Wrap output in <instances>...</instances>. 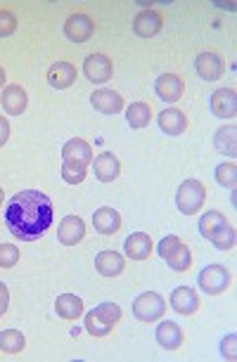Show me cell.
Returning a JSON list of instances; mask_svg holds the SVG:
<instances>
[{
    "instance_id": "23",
    "label": "cell",
    "mask_w": 237,
    "mask_h": 362,
    "mask_svg": "<svg viewBox=\"0 0 237 362\" xmlns=\"http://www.w3.org/2000/svg\"><path fill=\"white\" fill-rule=\"evenodd\" d=\"M74 81H76V66L69 64V62H57L47 69V83H50L52 88H57V90H67V88H71Z\"/></svg>"
},
{
    "instance_id": "31",
    "label": "cell",
    "mask_w": 237,
    "mask_h": 362,
    "mask_svg": "<svg viewBox=\"0 0 237 362\" xmlns=\"http://www.w3.org/2000/svg\"><path fill=\"white\" fill-rule=\"evenodd\" d=\"M88 175V168L86 166H79V163H69L64 161L62 163V180L67 185H81Z\"/></svg>"
},
{
    "instance_id": "16",
    "label": "cell",
    "mask_w": 237,
    "mask_h": 362,
    "mask_svg": "<svg viewBox=\"0 0 237 362\" xmlns=\"http://www.w3.org/2000/svg\"><path fill=\"white\" fill-rule=\"evenodd\" d=\"M124 268H126V258L117 254V251L107 249L95 256V270L103 277H119L121 272H124Z\"/></svg>"
},
{
    "instance_id": "33",
    "label": "cell",
    "mask_w": 237,
    "mask_h": 362,
    "mask_svg": "<svg viewBox=\"0 0 237 362\" xmlns=\"http://www.w3.org/2000/svg\"><path fill=\"white\" fill-rule=\"evenodd\" d=\"M19 249L15 247V244H0V268L10 270L15 268V265L19 263Z\"/></svg>"
},
{
    "instance_id": "20",
    "label": "cell",
    "mask_w": 237,
    "mask_h": 362,
    "mask_svg": "<svg viewBox=\"0 0 237 362\" xmlns=\"http://www.w3.org/2000/svg\"><path fill=\"white\" fill-rule=\"evenodd\" d=\"M0 102H3V109L10 116H19L26 112V105H29V98H26V90L22 86H8L0 95Z\"/></svg>"
},
{
    "instance_id": "2",
    "label": "cell",
    "mask_w": 237,
    "mask_h": 362,
    "mask_svg": "<svg viewBox=\"0 0 237 362\" xmlns=\"http://www.w3.org/2000/svg\"><path fill=\"white\" fill-rule=\"evenodd\" d=\"M119 320H121V308L117 303L105 300V303L95 305V308L88 313V315L83 317V325L93 337H107Z\"/></svg>"
},
{
    "instance_id": "13",
    "label": "cell",
    "mask_w": 237,
    "mask_h": 362,
    "mask_svg": "<svg viewBox=\"0 0 237 362\" xmlns=\"http://www.w3.org/2000/svg\"><path fill=\"white\" fill-rule=\"evenodd\" d=\"M83 237H86V223L79 216H67L57 225V242L64 244V247H76Z\"/></svg>"
},
{
    "instance_id": "35",
    "label": "cell",
    "mask_w": 237,
    "mask_h": 362,
    "mask_svg": "<svg viewBox=\"0 0 237 362\" xmlns=\"http://www.w3.org/2000/svg\"><path fill=\"white\" fill-rule=\"evenodd\" d=\"M221 358L235 362L237 360V334H228L221 341Z\"/></svg>"
},
{
    "instance_id": "8",
    "label": "cell",
    "mask_w": 237,
    "mask_h": 362,
    "mask_svg": "<svg viewBox=\"0 0 237 362\" xmlns=\"http://www.w3.org/2000/svg\"><path fill=\"white\" fill-rule=\"evenodd\" d=\"M209 109L219 119H235L237 116V93L233 88H219L209 98Z\"/></svg>"
},
{
    "instance_id": "24",
    "label": "cell",
    "mask_w": 237,
    "mask_h": 362,
    "mask_svg": "<svg viewBox=\"0 0 237 362\" xmlns=\"http://www.w3.org/2000/svg\"><path fill=\"white\" fill-rule=\"evenodd\" d=\"M55 310L62 320H79L83 315V300L76 293H62L55 300Z\"/></svg>"
},
{
    "instance_id": "26",
    "label": "cell",
    "mask_w": 237,
    "mask_h": 362,
    "mask_svg": "<svg viewBox=\"0 0 237 362\" xmlns=\"http://www.w3.org/2000/svg\"><path fill=\"white\" fill-rule=\"evenodd\" d=\"M164 263H166L171 270H175V272H185V270L190 268V265H192V251H190L187 244L178 242V244H175V247L164 256Z\"/></svg>"
},
{
    "instance_id": "39",
    "label": "cell",
    "mask_w": 237,
    "mask_h": 362,
    "mask_svg": "<svg viewBox=\"0 0 237 362\" xmlns=\"http://www.w3.org/2000/svg\"><path fill=\"white\" fill-rule=\"evenodd\" d=\"M3 86H5V69L0 66V88H3Z\"/></svg>"
},
{
    "instance_id": "7",
    "label": "cell",
    "mask_w": 237,
    "mask_h": 362,
    "mask_svg": "<svg viewBox=\"0 0 237 362\" xmlns=\"http://www.w3.org/2000/svg\"><path fill=\"white\" fill-rule=\"evenodd\" d=\"M83 74L91 83L100 86V83H107L114 74V66H112V59L107 57L103 52H95V54H88L83 59Z\"/></svg>"
},
{
    "instance_id": "18",
    "label": "cell",
    "mask_w": 237,
    "mask_h": 362,
    "mask_svg": "<svg viewBox=\"0 0 237 362\" xmlns=\"http://www.w3.org/2000/svg\"><path fill=\"white\" fill-rule=\"evenodd\" d=\"M62 159L69 161V163H79V166H86L88 168V163H93V149H91V145H88L86 140L71 138L69 142H64Z\"/></svg>"
},
{
    "instance_id": "14",
    "label": "cell",
    "mask_w": 237,
    "mask_h": 362,
    "mask_svg": "<svg viewBox=\"0 0 237 362\" xmlns=\"http://www.w3.org/2000/svg\"><path fill=\"white\" fill-rule=\"evenodd\" d=\"M171 308L178 315H195L200 308V296L190 286H175L171 291Z\"/></svg>"
},
{
    "instance_id": "10",
    "label": "cell",
    "mask_w": 237,
    "mask_h": 362,
    "mask_svg": "<svg viewBox=\"0 0 237 362\" xmlns=\"http://www.w3.org/2000/svg\"><path fill=\"white\" fill-rule=\"evenodd\" d=\"M195 69H197L200 78L219 81L223 74H226V64H223V57L219 52L204 50V52L197 54V59H195Z\"/></svg>"
},
{
    "instance_id": "32",
    "label": "cell",
    "mask_w": 237,
    "mask_h": 362,
    "mask_svg": "<svg viewBox=\"0 0 237 362\" xmlns=\"http://www.w3.org/2000/svg\"><path fill=\"white\" fill-rule=\"evenodd\" d=\"M216 182H219L221 187H230V189H235L237 185V166L233 161H226V163H221L219 168H216Z\"/></svg>"
},
{
    "instance_id": "9",
    "label": "cell",
    "mask_w": 237,
    "mask_h": 362,
    "mask_svg": "<svg viewBox=\"0 0 237 362\" xmlns=\"http://www.w3.org/2000/svg\"><path fill=\"white\" fill-rule=\"evenodd\" d=\"M154 93H157L159 100H164L166 105H173L183 98L185 93V83L178 74H161V76L154 81Z\"/></svg>"
},
{
    "instance_id": "25",
    "label": "cell",
    "mask_w": 237,
    "mask_h": 362,
    "mask_svg": "<svg viewBox=\"0 0 237 362\" xmlns=\"http://www.w3.org/2000/svg\"><path fill=\"white\" fill-rule=\"evenodd\" d=\"M214 145L221 154L235 159L237 156V128L235 126H223L214 135Z\"/></svg>"
},
{
    "instance_id": "28",
    "label": "cell",
    "mask_w": 237,
    "mask_h": 362,
    "mask_svg": "<svg viewBox=\"0 0 237 362\" xmlns=\"http://www.w3.org/2000/svg\"><path fill=\"white\" fill-rule=\"evenodd\" d=\"M26 346V339L24 334L19 329H5L0 332V351L8 353V355H17L22 353Z\"/></svg>"
},
{
    "instance_id": "1",
    "label": "cell",
    "mask_w": 237,
    "mask_h": 362,
    "mask_svg": "<svg viewBox=\"0 0 237 362\" xmlns=\"http://www.w3.org/2000/svg\"><path fill=\"white\" fill-rule=\"evenodd\" d=\"M55 221L50 197L38 189H22L5 206V225L10 235L22 242H36Z\"/></svg>"
},
{
    "instance_id": "15",
    "label": "cell",
    "mask_w": 237,
    "mask_h": 362,
    "mask_svg": "<svg viewBox=\"0 0 237 362\" xmlns=\"http://www.w3.org/2000/svg\"><path fill=\"white\" fill-rule=\"evenodd\" d=\"M157 124H159V128H161V133L175 138V135H183V133H185L187 119H185V114H183L180 109L168 107V109H164V112H159Z\"/></svg>"
},
{
    "instance_id": "38",
    "label": "cell",
    "mask_w": 237,
    "mask_h": 362,
    "mask_svg": "<svg viewBox=\"0 0 237 362\" xmlns=\"http://www.w3.org/2000/svg\"><path fill=\"white\" fill-rule=\"evenodd\" d=\"M10 140V121L5 116H0V147H5Z\"/></svg>"
},
{
    "instance_id": "21",
    "label": "cell",
    "mask_w": 237,
    "mask_h": 362,
    "mask_svg": "<svg viewBox=\"0 0 237 362\" xmlns=\"http://www.w3.org/2000/svg\"><path fill=\"white\" fill-rule=\"evenodd\" d=\"M154 339H157V344L164 348V351H178L183 346V329L171 320H164V322H159L157 332H154Z\"/></svg>"
},
{
    "instance_id": "40",
    "label": "cell",
    "mask_w": 237,
    "mask_h": 362,
    "mask_svg": "<svg viewBox=\"0 0 237 362\" xmlns=\"http://www.w3.org/2000/svg\"><path fill=\"white\" fill-rule=\"evenodd\" d=\"M3 202H5V192H3V187H0V206H3Z\"/></svg>"
},
{
    "instance_id": "27",
    "label": "cell",
    "mask_w": 237,
    "mask_h": 362,
    "mask_svg": "<svg viewBox=\"0 0 237 362\" xmlns=\"http://www.w3.org/2000/svg\"><path fill=\"white\" fill-rule=\"evenodd\" d=\"M126 121L131 128H145L152 121V109L147 102H133L126 107Z\"/></svg>"
},
{
    "instance_id": "17",
    "label": "cell",
    "mask_w": 237,
    "mask_h": 362,
    "mask_svg": "<svg viewBox=\"0 0 237 362\" xmlns=\"http://www.w3.org/2000/svg\"><path fill=\"white\" fill-rule=\"evenodd\" d=\"M93 170H95V177H98L100 182H114L121 173V163L112 152H103V154L95 156Z\"/></svg>"
},
{
    "instance_id": "6",
    "label": "cell",
    "mask_w": 237,
    "mask_h": 362,
    "mask_svg": "<svg viewBox=\"0 0 237 362\" xmlns=\"http://www.w3.org/2000/svg\"><path fill=\"white\" fill-rule=\"evenodd\" d=\"M62 31L71 43H88L95 33V22L86 12H74V15L67 17Z\"/></svg>"
},
{
    "instance_id": "5",
    "label": "cell",
    "mask_w": 237,
    "mask_h": 362,
    "mask_svg": "<svg viewBox=\"0 0 237 362\" xmlns=\"http://www.w3.org/2000/svg\"><path fill=\"white\" fill-rule=\"evenodd\" d=\"M230 282H233V275L228 272V268H223V265H219V263L207 265L197 277L200 289L204 293H209V296H219V293H223L228 289Z\"/></svg>"
},
{
    "instance_id": "36",
    "label": "cell",
    "mask_w": 237,
    "mask_h": 362,
    "mask_svg": "<svg viewBox=\"0 0 237 362\" xmlns=\"http://www.w3.org/2000/svg\"><path fill=\"white\" fill-rule=\"evenodd\" d=\"M178 242H180V239L175 237V235H168V237H164V239H161V242L157 244V254H159L161 258H164V256L168 254V251H171V249H173Z\"/></svg>"
},
{
    "instance_id": "19",
    "label": "cell",
    "mask_w": 237,
    "mask_h": 362,
    "mask_svg": "<svg viewBox=\"0 0 237 362\" xmlns=\"http://www.w3.org/2000/svg\"><path fill=\"white\" fill-rule=\"evenodd\" d=\"M124 251L133 261H145V258H150L152 254V237L145 235V232H133V235L126 237Z\"/></svg>"
},
{
    "instance_id": "12",
    "label": "cell",
    "mask_w": 237,
    "mask_h": 362,
    "mask_svg": "<svg viewBox=\"0 0 237 362\" xmlns=\"http://www.w3.org/2000/svg\"><path fill=\"white\" fill-rule=\"evenodd\" d=\"M164 26V19L157 10H142L133 19V33L140 38H154Z\"/></svg>"
},
{
    "instance_id": "34",
    "label": "cell",
    "mask_w": 237,
    "mask_h": 362,
    "mask_svg": "<svg viewBox=\"0 0 237 362\" xmlns=\"http://www.w3.org/2000/svg\"><path fill=\"white\" fill-rule=\"evenodd\" d=\"M17 31V15L10 10H0V38H8Z\"/></svg>"
},
{
    "instance_id": "30",
    "label": "cell",
    "mask_w": 237,
    "mask_h": 362,
    "mask_svg": "<svg viewBox=\"0 0 237 362\" xmlns=\"http://www.w3.org/2000/svg\"><path fill=\"white\" fill-rule=\"evenodd\" d=\"M226 223L228 221H226V216H223L221 211H207V214L200 218V235L204 239H209L216 230L221 228V225H226Z\"/></svg>"
},
{
    "instance_id": "29",
    "label": "cell",
    "mask_w": 237,
    "mask_h": 362,
    "mask_svg": "<svg viewBox=\"0 0 237 362\" xmlns=\"http://www.w3.org/2000/svg\"><path fill=\"white\" fill-rule=\"evenodd\" d=\"M209 242H212L219 251H230V249H235V244H237V242H235V228H233L230 223L221 225V228L216 230L212 237H209Z\"/></svg>"
},
{
    "instance_id": "11",
    "label": "cell",
    "mask_w": 237,
    "mask_h": 362,
    "mask_svg": "<svg viewBox=\"0 0 237 362\" xmlns=\"http://www.w3.org/2000/svg\"><path fill=\"white\" fill-rule=\"evenodd\" d=\"M91 105L95 107V112L100 114H107V116H114V114H121L124 112V98L117 93V90H110V88H100L91 95Z\"/></svg>"
},
{
    "instance_id": "22",
    "label": "cell",
    "mask_w": 237,
    "mask_h": 362,
    "mask_svg": "<svg viewBox=\"0 0 237 362\" xmlns=\"http://www.w3.org/2000/svg\"><path fill=\"white\" fill-rule=\"evenodd\" d=\"M93 228L100 235H114L121 230V216L119 211H114L112 206H100L93 214Z\"/></svg>"
},
{
    "instance_id": "4",
    "label": "cell",
    "mask_w": 237,
    "mask_h": 362,
    "mask_svg": "<svg viewBox=\"0 0 237 362\" xmlns=\"http://www.w3.org/2000/svg\"><path fill=\"white\" fill-rule=\"evenodd\" d=\"M166 313V300L157 291H145L133 300V315L140 322H157Z\"/></svg>"
},
{
    "instance_id": "3",
    "label": "cell",
    "mask_w": 237,
    "mask_h": 362,
    "mask_svg": "<svg viewBox=\"0 0 237 362\" xmlns=\"http://www.w3.org/2000/svg\"><path fill=\"white\" fill-rule=\"evenodd\" d=\"M204 199H207L204 182L195 180V177H190V180L183 182L178 187V192H175V206H178L183 216H195L202 206H204Z\"/></svg>"
},
{
    "instance_id": "37",
    "label": "cell",
    "mask_w": 237,
    "mask_h": 362,
    "mask_svg": "<svg viewBox=\"0 0 237 362\" xmlns=\"http://www.w3.org/2000/svg\"><path fill=\"white\" fill-rule=\"evenodd\" d=\"M8 305H10V289H8V284L0 282V317L5 315Z\"/></svg>"
}]
</instances>
